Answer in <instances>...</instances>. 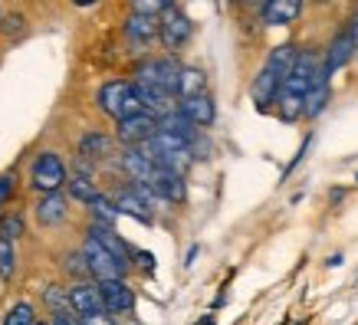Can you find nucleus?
I'll return each instance as SVG.
<instances>
[{"instance_id":"27","label":"nucleus","mask_w":358,"mask_h":325,"mask_svg":"<svg viewBox=\"0 0 358 325\" xmlns=\"http://www.w3.org/2000/svg\"><path fill=\"white\" fill-rule=\"evenodd\" d=\"M13 273H17V243L0 237V280L10 282Z\"/></svg>"},{"instance_id":"8","label":"nucleus","mask_w":358,"mask_h":325,"mask_svg":"<svg viewBox=\"0 0 358 325\" xmlns=\"http://www.w3.org/2000/svg\"><path fill=\"white\" fill-rule=\"evenodd\" d=\"M122 40L135 56H148V50L158 43V17L129 10V17L122 23Z\"/></svg>"},{"instance_id":"31","label":"nucleus","mask_w":358,"mask_h":325,"mask_svg":"<svg viewBox=\"0 0 358 325\" xmlns=\"http://www.w3.org/2000/svg\"><path fill=\"white\" fill-rule=\"evenodd\" d=\"M43 303L50 312L56 309H69V296H66V286H46L43 289Z\"/></svg>"},{"instance_id":"41","label":"nucleus","mask_w":358,"mask_h":325,"mask_svg":"<svg viewBox=\"0 0 358 325\" xmlns=\"http://www.w3.org/2000/svg\"><path fill=\"white\" fill-rule=\"evenodd\" d=\"M315 3H332V0H315Z\"/></svg>"},{"instance_id":"28","label":"nucleus","mask_w":358,"mask_h":325,"mask_svg":"<svg viewBox=\"0 0 358 325\" xmlns=\"http://www.w3.org/2000/svg\"><path fill=\"white\" fill-rule=\"evenodd\" d=\"M23 230H27V220H23L20 210H13V214H0V237L3 240H17L23 237Z\"/></svg>"},{"instance_id":"13","label":"nucleus","mask_w":358,"mask_h":325,"mask_svg":"<svg viewBox=\"0 0 358 325\" xmlns=\"http://www.w3.org/2000/svg\"><path fill=\"white\" fill-rule=\"evenodd\" d=\"M329 99H332V76H329L326 69H322V63H319V69H315V76H313V86L306 89V96H303V119L306 122L319 119V115L326 112Z\"/></svg>"},{"instance_id":"6","label":"nucleus","mask_w":358,"mask_h":325,"mask_svg":"<svg viewBox=\"0 0 358 325\" xmlns=\"http://www.w3.org/2000/svg\"><path fill=\"white\" fill-rule=\"evenodd\" d=\"M178 73H181V59L171 53L138 56V63L131 66V82H152V86L168 89L178 99Z\"/></svg>"},{"instance_id":"14","label":"nucleus","mask_w":358,"mask_h":325,"mask_svg":"<svg viewBox=\"0 0 358 325\" xmlns=\"http://www.w3.org/2000/svg\"><path fill=\"white\" fill-rule=\"evenodd\" d=\"M115 135H109V131H99V129H89L79 135L76 141V154L79 158H89V161H109V158H115Z\"/></svg>"},{"instance_id":"19","label":"nucleus","mask_w":358,"mask_h":325,"mask_svg":"<svg viewBox=\"0 0 358 325\" xmlns=\"http://www.w3.org/2000/svg\"><path fill=\"white\" fill-rule=\"evenodd\" d=\"M306 10V0H263L260 13V23L263 27H289L303 17Z\"/></svg>"},{"instance_id":"3","label":"nucleus","mask_w":358,"mask_h":325,"mask_svg":"<svg viewBox=\"0 0 358 325\" xmlns=\"http://www.w3.org/2000/svg\"><path fill=\"white\" fill-rule=\"evenodd\" d=\"M191 40H194V20L187 17L185 7L168 3L158 13V43H162V50L171 56H181Z\"/></svg>"},{"instance_id":"36","label":"nucleus","mask_w":358,"mask_h":325,"mask_svg":"<svg viewBox=\"0 0 358 325\" xmlns=\"http://www.w3.org/2000/svg\"><path fill=\"white\" fill-rule=\"evenodd\" d=\"M348 30H352V40H355V46H358V10L352 13V20H348Z\"/></svg>"},{"instance_id":"26","label":"nucleus","mask_w":358,"mask_h":325,"mask_svg":"<svg viewBox=\"0 0 358 325\" xmlns=\"http://www.w3.org/2000/svg\"><path fill=\"white\" fill-rule=\"evenodd\" d=\"M0 325H36V309H33V303L20 299V303H13L10 309L3 312Z\"/></svg>"},{"instance_id":"2","label":"nucleus","mask_w":358,"mask_h":325,"mask_svg":"<svg viewBox=\"0 0 358 325\" xmlns=\"http://www.w3.org/2000/svg\"><path fill=\"white\" fill-rule=\"evenodd\" d=\"M296 53H299V50H296L293 43H280V46H273L270 53H266L260 73H257L253 82H250V99L257 102L260 112H266V108L273 106V99H276V92H280L286 73L293 69Z\"/></svg>"},{"instance_id":"35","label":"nucleus","mask_w":358,"mask_h":325,"mask_svg":"<svg viewBox=\"0 0 358 325\" xmlns=\"http://www.w3.org/2000/svg\"><path fill=\"white\" fill-rule=\"evenodd\" d=\"M79 322L83 325H115V319H112L109 312H96V315H83Z\"/></svg>"},{"instance_id":"22","label":"nucleus","mask_w":358,"mask_h":325,"mask_svg":"<svg viewBox=\"0 0 358 325\" xmlns=\"http://www.w3.org/2000/svg\"><path fill=\"white\" fill-rule=\"evenodd\" d=\"M86 233H89V237H96L102 247L109 250V253H115L122 263H129V266H131V247L112 227H106V224H96V220H89V230H86Z\"/></svg>"},{"instance_id":"40","label":"nucleus","mask_w":358,"mask_h":325,"mask_svg":"<svg viewBox=\"0 0 358 325\" xmlns=\"http://www.w3.org/2000/svg\"><path fill=\"white\" fill-rule=\"evenodd\" d=\"M36 325H50V319H46V322H43V319H36Z\"/></svg>"},{"instance_id":"42","label":"nucleus","mask_w":358,"mask_h":325,"mask_svg":"<svg viewBox=\"0 0 358 325\" xmlns=\"http://www.w3.org/2000/svg\"><path fill=\"white\" fill-rule=\"evenodd\" d=\"M0 20H3V10H0Z\"/></svg>"},{"instance_id":"15","label":"nucleus","mask_w":358,"mask_h":325,"mask_svg":"<svg viewBox=\"0 0 358 325\" xmlns=\"http://www.w3.org/2000/svg\"><path fill=\"white\" fill-rule=\"evenodd\" d=\"M178 112L187 122H194L197 129H210L217 122V102L210 92H197V96H185L178 99Z\"/></svg>"},{"instance_id":"17","label":"nucleus","mask_w":358,"mask_h":325,"mask_svg":"<svg viewBox=\"0 0 358 325\" xmlns=\"http://www.w3.org/2000/svg\"><path fill=\"white\" fill-rule=\"evenodd\" d=\"M355 53H358V46H355V40H352V30L342 27V30L332 36L326 56H322V69H326L329 76H336L338 69H345V66L355 59Z\"/></svg>"},{"instance_id":"32","label":"nucleus","mask_w":358,"mask_h":325,"mask_svg":"<svg viewBox=\"0 0 358 325\" xmlns=\"http://www.w3.org/2000/svg\"><path fill=\"white\" fill-rule=\"evenodd\" d=\"M168 3H174V0H129V7L135 13H152V17H158Z\"/></svg>"},{"instance_id":"23","label":"nucleus","mask_w":358,"mask_h":325,"mask_svg":"<svg viewBox=\"0 0 358 325\" xmlns=\"http://www.w3.org/2000/svg\"><path fill=\"white\" fill-rule=\"evenodd\" d=\"M197 92H207V73L201 66L181 63V73H178V99L197 96Z\"/></svg>"},{"instance_id":"29","label":"nucleus","mask_w":358,"mask_h":325,"mask_svg":"<svg viewBox=\"0 0 358 325\" xmlns=\"http://www.w3.org/2000/svg\"><path fill=\"white\" fill-rule=\"evenodd\" d=\"M17 187H20V174H17V168H7V171L0 174V207L13 204Z\"/></svg>"},{"instance_id":"44","label":"nucleus","mask_w":358,"mask_h":325,"mask_svg":"<svg viewBox=\"0 0 358 325\" xmlns=\"http://www.w3.org/2000/svg\"><path fill=\"white\" fill-rule=\"evenodd\" d=\"M355 181H358V174H355Z\"/></svg>"},{"instance_id":"18","label":"nucleus","mask_w":358,"mask_h":325,"mask_svg":"<svg viewBox=\"0 0 358 325\" xmlns=\"http://www.w3.org/2000/svg\"><path fill=\"white\" fill-rule=\"evenodd\" d=\"M69 309L83 319V315H96V312H106L102 309V296H99V282L96 280H76L69 289Z\"/></svg>"},{"instance_id":"12","label":"nucleus","mask_w":358,"mask_h":325,"mask_svg":"<svg viewBox=\"0 0 358 325\" xmlns=\"http://www.w3.org/2000/svg\"><path fill=\"white\" fill-rule=\"evenodd\" d=\"M99 296H102V309L112 319L135 312V289L125 280H102L99 282Z\"/></svg>"},{"instance_id":"37","label":"nucleus","mask_w":358,"mask_h":325,"mask_svg":"<svg viewBox=\"0 0 358 325\" xmlns=\"http://www.w3.org/2000/svg\"><path fill=\"white\" fill-rule=\"evenodd\" d=\"M99 0H73V7H79V10H89V7H96Z\"/></svg>"},{"instance_id":"7","label":"nucleus","mask_w":358,"mask_h":325,"mask_svg":"<svg viewBox=\"0 0 358 325\" xmlns=\"http://www.w3.org/2000/svg\"><path fill=\"white\" fill-rule=\"evenodd\" d=\"M83 257H86V266H89V276L96 282H102V280H125V273L131 270L129 263H122L115 253H109V250L102 247L96 237H89L86 233V240H83Z\"/></svg>"},{"instance_id":"25","label":"nucleus","mask_w":358,"mask_h":325,"mask_svg":"<svg viewBox=\"0 0 358 325\" xmlns=\"http://www.w3.org/2000/svg\"><path fill=\"white\" fill-rule=\"evenodd\" d=\"M89 217H92V220H96V224H106V227H115V220H119V207L112 204V197L106 194V191H102V194L99 197H92V201H89Z\"/></svg>"},{"instance_id":"20","label":"nucleus","mask_w":358,"mask_h":325,"mask_svg":"<svg viewBox=\"0 0 358 325\" xmlns=\"http://www.w3.org/2000/svg\"><path fill=\"white\" fill-rule=\"evenodd\" d=\"M135 96H138L141 108H145V112H152L155 119H162L164 112H171V108L178 106V99H174L168 89L152 86V82H135Z\"/></svg>"},{"instance_id":"39","label":"nucleus","mask_w":358,"mask_h":325,"mask_svg":"<svg viewBox=\"0 0 358 325\" xmlns=\"http://www.w3.org/2000/svg\"><path fill=\"white\" fill-rule=\"evenodd\" d=\"M201 325H214V315H207V319H204V322H201Z\"/></svg>"},{"instance_id":"21","label":"nucleus","mask_w":358,"mask_h":325,"mask_svg":"<svg viewBox=\"0 0 358 325\" xmlns=\"http://www.w3.org/2000/svg\"><path fill=\"white\" fill-rule=\"evenodd\" d=\"M109 197H112V204L119 207V214H122V217H131V220H138V224H155V214H152V210H148L145 204H141L138 194H135V191H131L129 185L115 187V191H112Z\"/></svg>"},{"instance_id":"11","label":"nucleus","mask_w":358,"mask_h":325,"mask_svg":"<svg viewBox=\"0 0 358 325\" xmlns=\"http://www.w3.org/2000/svg\"><path fill=\"white\" fill-rule=\"evenodd\" d=\"M148 185L155 187V194L162 197L168 207H181L187 204V174L181 171H171V168H162V164H155V174Z\"/></svg>"},{"instance_id":"33","label":"nucleus","mask_w":358,"mask_h":325,"mask_svg":"<svg viewBox=\"0 0 358 325\" xmlns=\"http://www.w3.org/2000/svg\"><path fill=\"white\" fill-rule=\"evenodd\" d=\"M50 325H83V322H79V315L73 309H56V312H50Z\"/></svg>"},{"instance_id":"34","label":"nucleus","mask_w":358,"mask_h":325,"mask_svg":"<svg viewBox=\"0 0 358 325\" xmlns=\"http://www.w3.org/2000/svg\"><path fill=\"white\" fill-rule=\"evenodd\" d=\"M131 260L138 263L141 270H148V273L155 270V257H152V253H148V250H131Z\"/></svg>"},{"instance_id":"1","label":"nucleus","mask_w":358,"mask_h":325,"mask_svg":"<svg viewBox=\"0 0 358 325\" xmlns=\"http://www.w3.org/2000/svg\"><path fill=\"white\" fill-rule=\"evenodd\" d=\"M319 63H322L319 50H299V53H296L293 69L286 73L280 92H276V99H273L276 115H280L282 122H299L303 119V96H306V89L313 86V76H315V69H319Z\"/></svg>"},{"instance_id":"43","label":"nucleus","mask_w":358,"mask_h":325,"mask_svg":"<svg viewBox=\"0 0 358 325\" xmlns=\"http://www.w3.org/2000/svg\"><path fill=\"white\" fill-rule=\"evenodd\" d=\"M0 214H3V207H0Z\"/></svg>"},{"instance_id":"24","label":"nucleus","mask_w":358,"mask_h":325,"mask_svg":"<svg viewBox=\"0 0 358 325\" xmlns=\"http://www.w3.org/2000/svg\"><path fill=\"white\" fill-rule=\"evenodd\" d=\"M66 194H69V201H79V204L86 207L92 197L102 194V187L96 185V178H83V174H69L66 178Z\"/></svg>"},{"instance_id":"5","label":"nucleus","mask_w":358,"mask_h":325,"mask_svg":"<svg viewBox=\"0 0 358 325\" xmlns=\"http://www.w3.org/2000/svg\"><path fill=\"white\" fill-rule=\"evenodd\" d=\"M66 178H69V164L59 152L43 148L33 154L30 161V191L33 194H50V191H63Z\"/></svg>"},{"instance_id":"30","label":"nucleus","mask_w":358,"mask_h":325,"mask_svg":"<svg viewBox=\"0 0 358 325\" xmlns=\"http://www.w3.org/2000/svg\"><path fill=\"white\" fill-rule=\"evenodd\" d=\"M63 270L69 273V276H76V280H92V276H89V266H86V257H83V250H73V253H66Z\"/></svg>"},{"instance_id":"38","label":"nucleus","mask_w":358,"mask_h":325,"mask_svg":"<svg viewBox=\"0 0 358 325\" xmlns=\"http://www.w3.org/2000/svg\"><path fill=\"white\" fill-rule=\"evenodd\" d=\"M240 3H243V7H250V10H260V7H263V0H240Z\"/></svg>"},{"instance_id":"10","label":"nucleus","mask_w":358,"mask_h":325,"mask_svg":"<svg viewBox=\"0 0 358 325\" xmlns=\"http://www.w3.org/2000/svg\"><path fill=\"white\" fill-rule=\"evenodd\" d=\"M69 194L66 191H50V194H36V204H33V217H36V224L46 230L53 227H63L66 220H69Z\"/></svg>"},{"instance_id":"16","label":"nucleus","mask_w":358,"mask_h":325,"mask_svg":"<svg viewBox=\"0 0 358 325\" xmlns=\"http://www.w3.org/2000/svg\"><path fill=\"white\" fill-rule=\"evenodd\" d=\"M115 161H119V171L125 174V181H145V185L152 181L155 161L141 152L138 145H122V152L115 154Z\"/></svg>"},{"instance_id":"4","label":"nucleus","mask_w":358,"mask_h":325,"mask_svg":"<svg viewBox=\"0 0 358 325\" xmlns=\"http://www.w3.org/2000/svg\"><path fill=\"white\" fill-rule=\"evenodd\" d=\"M96 108L106 115V119H125L131 112H141V102L135 96V82L131 79H106L102 86L96 89Z\"/></svg>"},{"instance_id":"9","label":"nucleus","mask_w":358,"mask_h":325,"mask_svg":"<svg viewBox=\"0 0 358 325\" xmlns=\"http://www.w3.org/2000/svg\"><path fill=\"white\" fill-rule=\"evenodd\" d=\"M155 131H158V119H155L152 112L141 108V112H131L125 119H115L112 135H115L119 145H141L145 138H152Z\"/></svg>"}]
</instances>
